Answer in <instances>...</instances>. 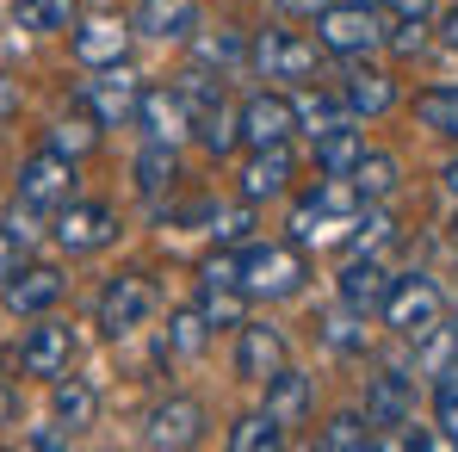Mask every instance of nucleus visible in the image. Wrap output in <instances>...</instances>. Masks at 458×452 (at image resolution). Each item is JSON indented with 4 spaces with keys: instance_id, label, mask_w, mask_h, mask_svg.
I'll use <instances>...</instances> for the list:
<instances>
[{
    "instance_id": "1",
    "label": "nucleus",
    "mask_w": 458,
    "mask_h": 452,
    "mask_svg": "<svg viewBox=\"0 0 458 452\" xmlns=\"http://www.w3.org/2000/svg\"><path fill=\"white\" fill-rule=\"evenodd\" d=\"M360 211H366V199L353 192V180H347V174H328L310 199H298V211H292V242H298V248L347 242L353 224H360Z\"/></svg>"
},
{
    "instance_id": "2",
    "label": "nucleus",
    "mask_w": 458,
    "mask_h": 452,
    "mask_svg": "<svg viewBox=\"0 0 458 452\" xmlns=\"http://www.w3.org/2000/svg\"><path fill=\"white\" fill-rule=\"evenodd\" d=\"M235 279H242V298H298L310 279L304 248L298 242H254L235 254Z\"/></svg>"
},
{
    "instance_id": "3",
    "label": "nucleus",
    "mask_w": 458,
    "mask_h": 452,
    "mask_svg": "<svg viewBox=\"0 0 458 452\" xmlns=\"http://www.w3.org/2000/svg\"><path fill=\"white\" fill-rule=\"evenodd\" d=\"M384 328L396 335V341H428V335H440V322H446V298H440V286L428 279V273H403V279H390V298H384Z\"/></svg>"
},
{
    "instance_id": "4",
    "label": "nucleus",
    "mask_w": 458,
    "mask_h": 452,
    "mask_svg": "<svg viewBox=\"0 0 458 452\" xmlns=\"http://www.w3.org/2000/svg\"><path fill=\"white\" fill-rule=\"evenodd\" d=\"M310 25H316V44H322L328 56H372L384 44L378 0H328Z\"/></svg>"
},
{
    "instance_id": "5",
    "label": "nucleus",
    "mask_w": 458,
    "mask_h": 452,
    "mask_svg": "<svg viewBox=\"0 0 458 452\" xmlns=\"http://www.w3.org/2000/svg\"><path fill=\"white\" fill-rule=\"evenodd\" d=\"M137 99H143V75H137V69H124V63L93 69V81H81V93H75V106L99 124V131L131 124V118H137Z\"/></svg>"
},
{
    "instance_id": "6",
    "label": "nucleus",
    "mask_w": 458,
    "mask_h": 452,
    "mask_svg": "<svg viewBox=\"0 0 458 452\" xmlns=\"http://www.w3.org/2000/svg\"><path fill=\"white\" fill-rule=\"evenodd\" d=\"M75 199V155L63 149H31L25 155V167H19V205L31 211V217H50L56 205H69Z\"/></svg>"
},
{
    "instance_id": "7",
    "label": "nucleus",
    "mask_w": 458,
    "mask_h": 452,
    "mask_svg": "<svg viewBox=\"0 0 458 452\" xmlns=\"http://www.w3.org/2000/svg\"><path fill=\"white\" fill-rule=\"evenodd\" d=\"M50 235H56V248H69V254H99L106 242H118V217H112V205L69 199V205L50 211Z\"/></svg>"
},
{
    "instance_id": "8",
    "label": "nucleus",
    "mask_w": 458,
    "mask_h": 452,
    "mask_svg": "<svg viewBox=\"0 0 458 452\" xmlns=\"http://www.w3.org/2000/svg\"><path fill=\"white\" fill-rule=\"evenodd\" d=\"M229 366L242 384H267V378H279L292 366V347H285V335L273 328V322H235V354H229Z\"/></svg>"
},
{
    "instance_id": "9",
    "label": "nucleus",
    "mask_w": 458,
    "mask_h": 452,
    "mask_svg": "<svg viewBox=\"0 0 458 452\" xmlns=\"http://www.w3.org/2000/svg\"><path fill=\"white\" fill-rule=\"evenodd\" d=\"M149 310H155V279L149 273H118L106 292H99V328L118 341V335H137L143 322H149Z\"/></svg>"
},
{
    "instance_id": "10",
    "label": "nucleus",
    "mask_w": 458,
    "mask_h": 452,
    "mask_svg": "<svg viewBox=\"0 0 458 452\" xmlns=\"http://www.w3.org/2000/svg\"><path fill=\"white\" fill-rule=\"evenodd\" d=\"M199 440H205V403L199 397H167L143 422V447L149 452H180V447H199Z\"/></svg>"
},
{
    "instance_id": "11",
    "label": "nucleus",
    "mask_w": 458,
    "mask_h": 452,
    "mask_svg": "<svg viewBox=\"0 0 458 452\" xmlns=\"http://www.w3.org/2000/svg\"><path fill=\"white\" fill-rule=\"evenodd\" d=\"M248 56H254V69H260L267 81H310L322 44H310V38H298V31H260V38L248 44Z\"/></svg>"
},
{
    "instance_id": "12",
    "label": "nucleus",
    "mask_w": 458,
    "mask_h": 452,
    "mask_svg": "<svg viewBox=\"0 0 458 452\" xmlns=\"http://www.w3.org/2000/svg\"><path fill=\"white\" fill-rule=\"evenodd\" d=\"M298 131V106L285 93H254L242 99V143L248 149H273V143H292Z\"/></svg>"
},
{
    "instance_id": "13",
    "label": "nucleus",
    "mask_w": 458,
    "mask_h": 452,
    "mask_svg": "<svg viewBox=\"0 0 458 452\" xmlns=\"http://www.w3.org/2000/svg\"><path fill=\"white\" fill-rule=\"evenodd\" d=\"M63 298V273L56 267H13L6 279H0V303L13 310V316H44L50 303Z\"/></svg>"
},
{
    "instance_id": "14",
    "label": "nucleus",
    "mask_w": 458,
    "mask_h": 452,
    "mask_svg": "<svg viewBox=\"0 0 458 452\" xmlns=\"http://www.w3.org/2000/svg\"><path fill=\"white\" fill-rule=\"evenodd\" d=\"M69 360H75V335L63 322H38L25 335V347H19V372L25 378H56V372H69Z\"/></svg>"
},
{
    "instance_id": "15",
    "label": "nucleus",
    "mask_w": 458,
    "mask_h": 452,
    "mask_svg": "<svg viewBox=\"0 0 458 452\" xmlns=\"http://www.w3.org/2000/svg\"><path fill=\"white\" fill-rule=\"evenodd\" d=\"M75 63L81 69H106V63H124V50H131V25L124 19H112V13H99V19H87L75 25Z\"/></svg>"
},
{
    "instance_id": "16",
    "label": "nucleus",
    "mask_w": 458,
    "mask_h": 452,
    "mask_svg": "<svg viewBox=\"0 0 458 452\" xmlns=\"http://www.w3.org/2000/svg\"><path fill=\"white\" fill-rule=\"evenodd\" d=\"M131 31H143L155 44H186L199 31V0H137Z\"/></svg>"
},
{
    "instance_id": "17",
    "label": "nucleus",
    "mask_w": 458,
    "mask_h": 452,
    "mask_svg": "<svg viewBox=\"0 0 458 452\" xmlns=\"http://www.w3.org/2000/svg\"><path fill=\"white\" fill-rule=\"evenodd\" d=\"M137 124H143L149 143H180V137L192 131V112H186V99H180L174 87H143V99H137Z\"/></svg>"
},
{
    "instance_id": "18",
    "label": "nucleus",
    "mask_w": 458,
    "mask_h": 452,
    "mask_svg": "<svg viewBox=\"0 0 458 452\" xmlns=\"http://www.w3.org/2000/svg\"><path fill=\"white\" fill-rule=\"evenodd\" d=\"M192 137L211 155H229L242 143V106H235L229 93H211L205 106H192Z\"/></svg>"
},
{
    "instance_id": "19",
    "label": "nucleus",
    "mask_w": 458,
    "mask_h": 452,
    "mask_svg": "<svg viewBox=\"0 0 458 452\" xmlns=\"http://www.w3.org/2000/svg\"><path fill=\"white\" fill-rule=\"evenodd\" d=\"M409 415H415V378L378 372L366 390V422L372 428H409Z\"/></svg>"
},
{
    "instance_id": "20",
    "label": "nucleus",
    "mask_w": 458,
    "mask_h": 452,
    "mask_svg": "<svg viewBox=\"0 0 458 452\" xmlns=\"http://www.w3.org/2000/svg\"><path fill=\"white\" fill-rule=\"evenodd\" d=\"M292 186V149L273 143V149H254L242 167V205H260V199H279Z\"/></svg>"
},
{
    "instance_id": "21",
    "label": "nucleus",
    "mask_w": 458,
    "mask_h": 452,
    "mask_svg": "<svg viewBox=\"0 0 458 452\" xmlns=\"http://www.w3.org/2000/svg\"><path fill=\"white\" fill-rule=\"evenodd\" d=\"M384 298H390V273H384L372 254L353 260V267L341 273V310H353V316H378Z\"/></svg>"
},
{
    "instance_id": "22",
    "label": "nucleus",
    "mask_w": 458,
    "mask_h": 452,
    "mask_svg": "<svg viewBox=\"0 0 458 452\" xmlns=\"http://www.w3.org/2000/svg\"><path fill=\"white\" fill-rule=\"evenodd\" d=\"M310 409H316V378L292 372V366L279 378H267V415H273V422L298 428V422H310Z\"/></svg>"
},
{
    "instance_id": "23",
    "label": "nucleus",
    "mask_w": 458,
    "mask_h": 452,
    "mask_svg": "<svg viewBox=\"0 0 458 452\" xmlns=\"http://www.w3.org/2000/svg\"><path fill=\"white\" fill-rule=\"evenodd\" d=\"M341 106L353 112V118H378L396 106V81L378 75V69H353V75L341 81Z\"/></svg>"
},
{
    "instance_id": "24",
    "label": "nucleus",
    "mask_w": 458,
    "mask_h": 452,
    "mask_svg": "<svg viewBox=\"0 0 458 452\" xmlns=\"http://www.w3.org/2000/svg\"><path fill=\"white\" fill-rule=\"evenodd\" d=\"M353 192L366 199V205H378V199H390L396 192V180H403V161L390 149H360V161H353Z\"/></svg>"
},
{
    "instance_id": "25",
    "label": "nucleus",
    "mask_w": 458,
    "mask_h": 452,
    "mask_svg": "<svg viewBox=\"0 0 458 452\" xmlns=\"http://www.w3.org/2000/svg\"><path fill=\"white\" fill-rule=\"evenodd\" d=\"M56 422L69 428V434H81V428H93V415H99V390H93V378H63L56 372Z\"/></svg>"
},
{
    "instance_id": "26",
    "label": "nucleus",
    "mask_w": 458,
    "mask_h": 452,
    "mask_svg": "<svg viewBox=\"0 0 458 452\" xmlns=\"http://www.w3.org/2000/svg\"><path fill=\"white\" fill-rule=\"evenodd\" d=\"M360 149H366V131H360V124H335V131L316 137V167H322V174H353Z\"/></svg>"
},
{
    "instance_id": "27",
    "label": "nucleus",
    "mask_w": 458,
    "mask_h": 452,
    "mask_svg": "<svg viewBox=\"0 0 458 452\" xmlns=\"http://www.w3.org/2000/svg\"><path fill=\"white\" fill-rule=\"evenodd\" d=\"M316 447L322 452H366V447H378V434H372V422L366 415H328L322 428H316Z\"/></svg>"
},
{
    "instance_id": "28",
    "label": "nucleus",
    "mask_w": 458,
    "mask_h": 452,
    "mask_svg": "<svg viewBox=\"0 0 458 452\" xmlns=\"http://www.w3.org/2000/svg\"><path fill=\"white\" fill-rule=\"evenodd\" d=\"M279 447H285V422H273L267 409H254L229 428V452H279Z\"/></svg>"
},
{
    "instance_id": "29",
    "label": "nucleus",
    "mask_w": 458,
    "mask_h": 452,
    "mask_svg": "<svg viewBox=\"0 0 458 452\" xmlns=\"http://www.w3.org/2000/svg\"><path fill=\"white\" fill-rule=\"evenodd\" d=\"M174 180H180L174 143H149V149L137 155V192H143V199H161V192H167Z\"/></svg>"
},
{
    "instance_id": "30",
    "label": "nucleus",
    "mask_w": 458,
    "mask_h": 452,
    "mask_svg": "<svg viewBox=\"0 0 458 452\" xmlns=\"http://www.w3.org/2000/svg\"><path fill=\"white\" fill-rule=\"evenodd\" d=\"M415 118H421L434 137H453L458 143V87H428V93H415Z\"/></svg>"
},
{
    "instance_id": "31",
    "label": "nucleus",
    "mask_w": 458,
    "mask_h": 452,
    "mask_svg": "<svg viewBox=\"0 0 458 452\" xmlns=\"http://www.w3.org/2000/svg\"><path fill=\"white\" fill-rule=\"evenodd\" d=\"M292 106H298V124H310V137H322V131H335V124H360V118L341 106V93H335V99H328V93H298Z\"/></svg>"
},
{
    "instance_id": "32",
    "label": "nucleus",
    "mask_w": 458,
    "mask_h": 452,
    "mask_svg": "<svg viewBox=\"0 0 458 452\" xmlns=\"http://www.w3.org/2000/svg\"><path fill=\"white\" fill-rule=\"evenodd\" d=\"M13 19L25 31H69L75 25V0H13Z\"/></svg>"
},
{
    "instance_id": "33",
    "label": "nucleus",
    "mask_w": 458,
    "mask_h": 452,
    "mask_svg": "<svg viewBox=\"0 0 458 452\" xmlns=\"http://www.w3.org/2000/svg\"><path fill=\"white\" fill-rule=\"evenodd\" d=\"M434 422H440V440L458 447V354L453 366H440V378H434Z\"/></svg>"
},
{
    "instance_id": "34",
    "label": "nucleus",
    "mask_w": 458,
    "mask_h": 452,
    "mask_svg": "<svg viewBox=\"0 0 458 452\" xmlns=\"http://www.w3.org/2000/svg\"><path fill=\"white\" fill-rule=\"evenodd\" d=\"M44 143H50V149H63V155H75V161H81V155H87L93 143H99V124H93L87 112H75V118H56Z\"/></svg>"
},
{
    "instance_id": "35",
    "label": "nucleus",
    "mask_w": 458,
    "mask_h": 452,
    "mask_svg": "<svg viewBox=\"0 0 458 452\" xmlns=\"http://www.w3.org/2000/svg\"><path fill=\"white\" fill-rule=\"evenodd\" d=\"M205 335H211V322H205L199 310H180V316H174V328H167V354H180V360H186V354H199V347H205Z\"/></svg>"
},
{
    "instance_id": "36",
    "label": "nucleus",
    "mask_w": 458,
    "mask_h": 452,
    "mask_svg": "<svg viewBox=\"0 0 458 452\" xmlns=\"http://www.w3.org/2000/svg\"><path fill=\"white\" fill-rule=\"evenodd\" d=\"M199 316H205L211 328H235V322H242V292H211V286H205Z\"/></svg>"
},
{
    "instance_id": "37",
    "label": "nucleus",
    "mask_w": 458,
    "mask_h": 452,
    "mask_svg": "<svg viewBox=\"0 0 458 452\" xmlns=\"http://www.w3.org/2000/svg\"><path fill=\"white\" fill-rule=\"evenodd\" d=\"M199 286H211V292H242V279H235V254H211L205 267H199Z\"/></svg>"
},
{
    "instance_id": "38",
    "label": "nucleus",
    "mask_w": 458,
    "mask_h": 452,
    "mask_svg": "<svg viewBox=\"0 0 458 452\" xmlns=\"http://www.w3.org/2000/svg\"><path fill=\"white\" fill-rule=\"evenodd\" d=\"M353 322H366V316H353V310H341V316H328V347H341V354H353V347H366V328H353Z\"/></svg>"
},
{
    "instance_id": "39",
    "label": "nucleus",
    "mask_w": 458,
    "mask_h": 452,
    "mask_svg": "<svg viewBox=\"0 0 458 452\" xmlns=\"http://www.w3.org/2000/svg\"><path fill=\"white\" fill-rule=\"evenodd\" d=\"M69 440H75L69 428H31L25 434V447H38V452H56V447H69Z\"/></svg>"
},
{
    "instance_id": "40",
    "label": "nucleus",
    "mask_w": 458,
    "mask_h": 452,
    "mask_svg": "<svg viewBox=\"0 0 458 452\" xmlns=\"http://www.w3.org/2000/svg\"><path fill=\"white\" fill-rule=\"evenodd\" d=\"M19 260H25V242H19L13 229H0V279H6V273H13Z\"/></svg>"
},
{
    "instance_id": "41",
    "label": "nucleus",
    "mask_w": 458,
    "mask_h": 452,
    "mask_svg": "<svg viewBox=\"0 0 458 452\" xmlns=\"http://www.w3.org/2000/svg\"><path fill=\"white\" fill-rule=\"evenodd\" d=\"M328 0H273V13H285V19H316Z\"/></svg>"
},
{
    "instance_id": "42",
    "label": "nucleus",
    "mask_w": 458,
    "mask_h": 452,
    "mask_svg": "<svg viewBox=\"0 0 458 452\" xmlns=\"http://www.w3.org/2000/svg\"><path fill=\"white\" fill-rule=\"evenodd\" d=\"M428 6H434V0H390L396 19H428Z\"/></svg>"
},
{
    "instance_id": "43",
    "label": "nucleus",
    "mask_w": 458,
    "mask_h": 452,
    "mask_svg": "<svg viewBox=\"0 0 458 452\" xmlns=\"http://www.w3.org/2000/svg\"><path fill=\"white\" fill-rule=\"evenodd\" d=\"M13 415H19V397H13V384H6V378H0V428H6V422H13Z\"/></svg>"
},
{
    "instance_id": "44",
    "label": "nucleus",
    "mask_w": 458,
    "mask_h": 452,
    "mask_svg": "<svg viewBox=\"0 0 458 452\" xmlns=\"http://www.w3.org/2000/svg\"><path fill=\"white\" fill-rule=\"evenodd\" d=\"M440 31H446V50H458V6L446 13V19H440Z\"/></svg>"
},
{
    "instance_id": "45",
    "label": "nucleus",
    "mask_w": 458,
    "mask_h": 452,
    "mask_svg": "<svg viewBox=\"0 0 458 452\" xmlns=\"http://www.w3.org/2000/svg\"><path fill=\"white\" fill-rule=\"evenodd\" d=\"M440 180H446V199H458V155L446 161V174H440Z\"/></svg>"
},
{
    "instance_id": "46",
    "label": "nucleus",
    "mask_w": 458,
    "mask_h": 452,
    "mask_svg": "<svg viewBox=\"0 0 458 452\" xmlns=\"http://www.w3.org/2000/svg\"><path fill=\"white\" fill-rule=\"evenodd\" d=\"M440 335H446V347H453V354H458V316H453V322H446V328H440Z\"/></svg>"
}]
</instances>
